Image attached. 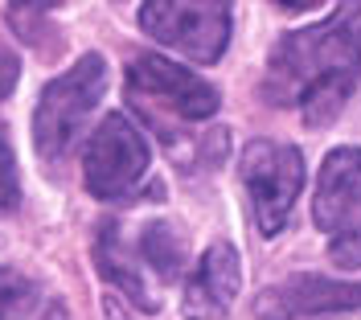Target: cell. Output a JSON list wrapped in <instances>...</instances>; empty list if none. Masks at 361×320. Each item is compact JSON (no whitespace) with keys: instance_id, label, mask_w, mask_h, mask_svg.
I'll list each match as a JSON object with an SVG mask.
<instances>
[{"instance_id":"cell-1","label":"cell","mask_w":361,"mask_h":320,"mask_svg":"<svg viewBox=\"0 0 361 320\" xmlns=\"http://www.w3.org/2000/svg\"><path fill=\"white\" fill-rule=\"evenodd\" d=\"M361 78V0H345L320 25L288 33L271 49L263 99L300 107L308 128H329Z\"/></svg>"},{"instance_id":"cell-2","label":"cell","mask_w":361,"mask_h":320,"mask_svg":"<svg viewBox=\"0 0 361 320\" xmlns=\"http://www.w3.org/2000/svg\"><path fill=\"white\" fill-rule=\"evenodd\" d=\"M107 91V62L103 54H82L66 74H58L37 99L33 111V148L37 156L58 164L82 136V123L99 107Z\"/></svg>"},{"instance_id":"cell-3","label":"cell","mask_w":361,"mask_h":320,"mask_svg":"<svg viewBox=\"0 0 361 320\" xmlns=\"http://www.w3.org/2000/svg\"><path fill=\"white\" fill-rule=\"evenodd\" d=\"M312 222L329 238V259L353 271L361 267V148H333L312 193Z\"/></svg>"},{"instance_id":"cell-4","label":"cell","mask_w":361,"mask_h":320,"mask_svg":"<svg viewBox=\"0 0 361 320\" xmlns=\"http://www.w3.org/2000/svg\"><path fill=\"white\" fill-rule=\"evenodd\" d=\"M230 4L234 0H144L140 29L180 58L209 66L230 46Z\"/></svg>"},{"instance_id":"cell-5","label":"cell","mask_w":361,"mask_h":320,"mask_svg":"<svg viewBox=\"0 0 361 320\" xmlns=\"http://www.w3.org/2000/svg\"><path fill=\"white\" fill-rule=\"evenodd\" d=\"M243 185H247L255 226L263 238H275L288 226L292 206L304 189V156L279 140H250L243 152Z\"/></svg>"},{"instance_id":"cell-6","label":"cell","mask_w":361,"mask_h":320,"mask_svg":"<svg viewBox=\"0 0 361 320\" xmlns=\"http://www.w3.org/2000/svg\"><path fill=\"white\" fill-rule=\"evenodd\" d=\"M148 140L128 115H107L82 148V181L99 202H123L148 177Z\"/></svg>"},{"instance_id":"cell-7","label":"cell","mask_w":361,"mask_h":320,"mask_svg":"<svg viewBox=\"0 0 361 320\" xmlns=\"http://www.w3.org/2000/svg\"><path fill=\"white\" fill-rule=\"evenodd\" d=\"M128 82H132V94L152 99L157 107H169L177 119H209L222 107V94H218L214 82H205L193 70H180L177 62H169L160 54L132 58Z\"/></svg>"},{"instance_id":"cell-8","label":"cell","mask_w":361,"mask_h":320,"mask_svg":"<svg viewBox=\"0 0 361 320\" xmlns=\"http://www.w3.org/2000/svg\"><path fill=\"white\" fill-rule=\"evenodd\" d=\"M361 308V279H329V275H292L283 283L263 288L250 312L259 320H300Z\"/></svg>"},{"instance_id":"cell-9","label":"cell","mask_w":361,"mask_h":320,"mask_svg":"<svg viewBox=\"0 0 361 320\" xmlns=\"http://www.w3.org/2000/svg\"><path fill=\"white\" fill-rule=\"evenodd\" d=\"M243 288V263L230 242H214L193 267L185 292H180V312L185 320H222Z\"/></svg>"},{"instance_id":"cell-10","label":"cell","mask_w":361,"mask_h":320,"mask_svg":"<svg viewBox=\"0 0 361 320\" xmlns=\"http://www.w3.org/2000/svg\"><path fill=\"white\" fill-rule=\"evenodd\" d=\"M135 254H140L144 271H152L160 283H173L185 271V238L169 222H148V226L140 230Z\"/></svg>"},{"instance_id":"cell-11","label":"cell","mask_w":361,"mask_h":320,"mask_svg":"<svg viewBox=\"0 0 361 320\" xmlns=\"http://www.w3.org/2000/svg\"><path fill=\"white\" fill-rule=\"evenodd\" d=\"M21 202V181H17V156H13V144L4 136V123H0V214H13Z\"/></svg>"},{"instance_id":"cell-12","label":"cell","mask_w":361,"mask_h":320,"mask_svg":"<svg viewBox=\"0 0 361 320\" xmlns=\"http://www.w3.org/2000/svg\"><path fill=\"white\" fill-rule=\"evenodd\" d=\"M25 296H29V279L17 267H0V320L13 316Z\"/></svg>"},{"instance_id":"cell-13","label":"cell","mask_w":361,"mask_h":320,"mask_svg":"<svg viewBox=\"0 0 361 320\" xmlns=\"http://www.w3.org/2000/svg\"><path fill=\"white\" fill-rule=\"evenodd\" d=\"M17 87V62L13 58H0V99Z\"/></svg>"},{"instance_id":"cell-14","label":"cell","mask_w":361,"mask_h":320,"mask_svg":"<svg viewBox=\"0 0 361 320\" xmlns=\"http://www.w3.org/2000/svg\"><path fill=\"white\" fill-rule=\"evenodd\" d=\"M42 320H70L66 308H62V300H49V308L42 312Z\"/></svg>"},{"instance_id":"cell-15","label":"cell","mask_w":361,"mask_h":320,"mask_svg":"<svg viewBox=\"0 0 361 320\" xmlns=\"http://www.w3.org/2000/svg\"><path fill=\"white\" fill-rule=\"evenodd\" d=\"M279 8H288V13H300V8H312V4H320V0H275Z\"/></svg>"},{"instance_id":"cell-16","label":"cell","mask_w":361,"mask_h":320,"mask_svg":"<svg viewBox=\"0 0 361 320\" xmlns=\"http://www.w3.org/2000/svg\"><path fill=\"white\" fill-rule=\"evenodd\" d=\"M13 4H17V8H54L58 0H13Z\"/></svg>"},{"instance_id":"cell-17","label":"cell","mask_w":361,"mask_h":320,"mask_svg":"<svg viewBox=\"0 0 361 320\" xmlns=\"http://www.w3.org/2000/svg\"><path fill=\"white\" fill-rule=\"evenodd\" d=\"M103 308H107V320H128V316H123V308H119V300H107V304H103Z\"/></svg>"}]
</instances>
